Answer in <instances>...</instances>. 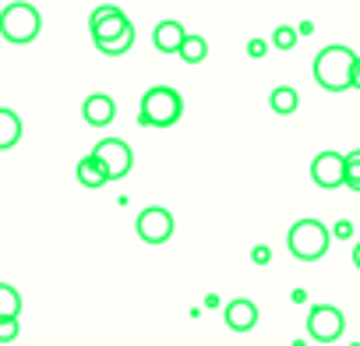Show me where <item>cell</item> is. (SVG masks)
<instances>
[{"label":"cell","instance_id":"1","mask_svg":"<svg viewBox=\"0 0 360 346\" xmlns=\"http://www.w3.org/2000/svg\"><path fill=\"white\" fill-rule=\"evenodd\" d=\"M180 117H184V99H180L176 89L169 85H155L141 96L138 106V124L141 127H173Z\"/></svg>","mask_w":360,"mask_h":346},{"label":"cell","instance_id":"2","mask_svg":"<svg viewBox=\"0 0 360 346\" xmlns=\"http://www.w3.org/2000/svg\"><path fill=\"white\" fill-rule=\"evenodd\" d=\"M353 60H356V53L349 46H325L314 57V82L325 92H346L349 75H353Z\"/></svg>","mask_w":360,"mask_h":346},{"label":"cell","instance_id":"3","mask_svg":"<svg viewBox=\"0 0 360 346\" xmlns=\"http://www.w3.org/2000/svg\"><path fill=\"white\" fill-rule=\"evenodd\" d=\"M39 29H43V15L32 4H25V0H15V4H8L0 11V36L15 46L32 43L39 36Z\"/></svg>","mask_w":360,"mask_h":346},{"label":"cell","instance_id":"4","mask_svg":"<svg viewBox=\"0 0 360 346\" xmlns=\"http://www.w3.org/2000/svg\"><path fill=\"white\" fill-rule=\"evenodd\" d=\"M286 244H290L293 258H300V262H318V258H325V251H328V244H332V230H328L325 223H318V219H300V223L290 226Z\"/></svg>","mask_w":360,"mask_h":346},{"label":"cell","instance_id":"5","mask_svg":"<svg viewBox=\"0 0 360 346\" xmlns=\"http://www.w3.org/2000/svg\"><path fill=\"white\" fill-rule=\"evenodd\" d=\"M92 155H96V162L103 166L106 181H124L127 173H131V166H134V152H131V145H127L124 138H103V141L92 148Z\"/></svg>","mask_w":360,"mask_h":346},{"label":"cell","instance_id":"6","mask_svg":"<svg viewBox=\"0 0 360 346\" xmlns=\"http://www.w3.org/2000/svg\"><path fill=\"white\" fill-rule=\"evenodd\" d=\"M346 328V318L335 304H314L307 311V335L314 342H335Z\"/></svg>","mask_w":360,"mask_h":346},{"label":"cell","instance_id":"7","mask_svg":"<svg viewBox=\"0 0 360 346\" xmlns=\"http://www.w3.org/2000/svg\"><path fill=\"white\" fill-rule=\"evenodd\" d=\"M134 230H138V237H141L145 244H166V241L173 237V216H169V209H162V205H148V209L138 212Z\"/></svg>","mask_w":360,"mask_h":346},{"label":"cell","instance_id":"8","mask_svg":"<svg viewBox=\"0 0 360 346\" xmlns=\"http://www.w3.org/2000/svg\"><path fill=\"white\" fill-rule=\"evenodd\" d=\"M311 181L321 191H335L346 184V155L342 152H318L311 162Z\"/></svg>","mask_w":360,"mask_h":346},{"label":"cell","instance_id":"9","mask_svg":"<svg viewBox=\"0 0 360 346\" xmlns=\"http://www.w3.org/2000/svg\"><path fill=\"white\" fill-rule=\"evenodd\" d=\"M127 25H131V22H127V15H124L117 4H99V8L92 11V18H89V29H92V39H96V43L120 36Z\"/></svg>","mask_w":360,"mask_h":346},{"label":"cell","instance_id":"10","mask_svg":"<svg viewBox=\"0 0 360 346\" xmlns=\"http://www.w3.org/2000/svg\"><path fill=\"white\" fill-rule=\"evenodd\" d=\"M223 318H226V328L233 332H251L258 325V304L248 300V297H237L223 307Z\"/></svg>","mask_w":360,"mask_h":346},{"label":"cell","instance_id":"11","mask_svg":"<svg viewBox=\"0 0 360 346\" xmlns=\"http://www.w3.org/2000/svg\"><path fill=\"white\" fill-rule=\"evenodd\" d=\"M82 117H85V124H92V127H106V124H113V117H117V103H113L106 92H96V96H89V99L82 103Z\"/></svg>","mask_w":360,"mask_h":346},{"label":"cell","instance_id":"12","mask_svg":"<svg viewBox=\"0 0 360 346\" xmlns=\"http://www.w3.org/2000/svg\"><path fill=\"white\" fill-rule=\"evenodd\" d=\"M188 39V29L180 25V22H159L155 25V32H152V43H155V50L159 53H180V43Z\"/></svg>","mask_w":360,"mask_h":346},{"label":"cell","instance_id":"13","mask_svg":"<svg viewBox=\"0 0 360 346\" xmlns=\"http://www.w3.org/2000/svg\"><path fill=\"white\" fill-rule=\"evenodd\" d=\"M22 141V117L8 106H0V152H8Z\"/></svg>","mask_w":360,"mask_h":346},{"label":"cell","instance_id":"14","mask_svg":"<svg viewBox=\"0 0 360 346\" xmlns=\"http://www.w3.org/2000/svg\"><path fill=\"white\" fill-rule=\"evenodd\" d=\"M269 106H272V113L290 117V113L300 106V92H297L293 85H276V89H272V96H269Z\"/></svg>","mask_w":360,"mask_h":346},{"label":"cell","instance_id":"15","mask_svg":"<svg viewBox=\"0 0 360 346\" xmlns=\"http://www.w3.org/2000/svg\"><path fill=\"white\" fill-rule=\"evenodd\" d=\"M75 173H78V184H82V188H103V184H110L106 173H103V166L96 162L92 152H89L85 159H78V169H75Z\"/></svg>","mask_w":360,"mask_h":346},{"label":"cell","instance_id":"16","mask_svg":"<svg viewBox=\"0 0 360 346\" xmlns=\"http://www.w3.org/2000/svg\"><path fill=\"white\" fill-rule=\"evenodd\" d=\"M134 46V25H127L120 36H113V39H103V43H96V50L99 53H106V57H120V53H127Z\"/></svg>","mask_w":360,"mask_h":346},{"label":"cell","instance_id":"17","mask_svg":"<svg viewBox=\"0 0 360 346\" xmlns=\"http://www.w3.org/2000/svg\"><path fill=\"white\" fill-rule=\"evenodd\" d=\"M205 57H209V43L202 36H191L188 32V39L180 43V60H184V64H202Z\"/></svg>","mask_w":360,"mask_h":346},{"label":"cell","instance_id":"18","mask_svg":"<svg viewBox=\"0 0 360 346\" xmlns=\"http://www.w3.org/2000/svg\"><path fill=\"white\" fill-rule=\"evenodd\" d=\"M22 314V293L11 283H0V318H18Z\"/></svg>","mask_w":360,"mask_h":346},{"label":"cell","instance_id":"19","mask_svg":"<svg viewBox=\"0 0 360 346\" xmlns=\"http://www.w3.org/2000/svg\"><path fill=\"white\" fill-rule=\"evenodd\" d=\"M346 188L353 195H360V148H353L346 155Z\"/></svg>","mask_w":360,"mask_h":346},{"label":"cell","instance_id":"20","mask_svg":"<svg viewBox=\"0 0 360 346\" xmlns=\"http://www.w3.org/2000/svg\"><path fill=\"white\" fill-rule=\"evenodd\" d=\"M297 39H300V32H297V29L279 25V29L272 32V39H269V43H272L276 50H293V46H297Z\"/></svg>","mask_w":360,"mask_h":346},{"label":"cell","instance_id":"21","mask_svg":"<svg viewBox=\"0 0 360 346\" xmlns=\"http://www.w3.org/2000/svg\"><path fill=\"white\" fill-rule=\"evenodd\" d=\"M18 332H22L18 318H0V342H15Z\"/></svg>","mask_w":360,"mask_h":346},{"label":"cell","instance_id":"22","mask_svg":"<svg viewBox=\"0 0 360 346\" xmlns=\"http://www.w3.org/2000/svg\"><path fill=\"white\" fill-rule=\"evenodd\" d=\"M332 241H353V223L349 219L332 223Z\"/></svg>","mask_w":360,"mask_h":346},{"label":"cell","instance_id":"23","mask_svg":"<svg viewBox=\"0 0 360 346\" xmlns=\"http://www.w3.org/2000/svg\"><path fill=\"white\" fill-rule=\"evenodd\" d=\"M265 53H269V39H251V43H248V57L262 60Z\"/></svg>","mask_w":360,"mask_h":346},{"label":"cell","instance_id":"24","mask_svg":"<svg viewBox=\"0 0 360 346\" xmlns=\"http://www.w3.org/2000/svg\"><path fill=\"white\" fill-rule=\"evenodd\" d=\"M251 262H255V265H269V262H272V251H269L265 244H258V248L251 251Z\"/></svg>","mask_w":360,"mask_h":346},{"label":"cell","instance_id":"25","mask_svg":"<svg viewBox=\"0 0 360 346\" xmlns=\"http://www.w3.org/2000/svg\"><path fill=\"white\" fill-rule=\"evenodd\" d=\"M349 89H360V53L353 60V75H349Z\"/></svg>","mask_w":360,"mask_h":346},{"label":"cell","instance_id":"26","mask_svg":"<svg viewBox=\"0 0 360 346\" xmlns=\"http://www.w3.org/2000/svg\"><path fill=\"white\" fill-rule=\"evenodd\" d=\"M297 32H300V36H311V32H314V25H311V22H304V25H297Z\"/></svg>","mask_w":360,"mask_h":346},{"label":"cell","instance_id":"27","mask_svg":"<svg viewBox=\"0 0 360 346\" xmlns=\"http://www.w3.org/2000/svg\"><path fill=\"white\" fill-rule=\"evenodd\" d=\"M353 265H356V269H360V241H356V244H353Z\"/></svg>","mask_w":360,"mask_h":346}]
</instances>
